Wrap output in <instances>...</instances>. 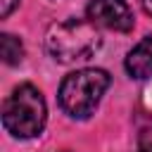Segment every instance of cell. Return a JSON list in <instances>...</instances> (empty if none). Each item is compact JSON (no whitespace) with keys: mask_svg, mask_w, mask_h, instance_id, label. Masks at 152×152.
Segmentation results:
<instances>
[{"mask_svg":"<svg viewBox=\"0 0 152 152\" xmlns=\"http://www.w3.org/2000/svg\"><path fill=\"white\" fill-rule=\"evenodd\" d=\"M102 45V36L90 19H64L45 31V50L59 64H74L93 57Z\"/></svg>","mask_w":152,"mask_h":152,"instance_id":"6da1fadb","label":"cell"},{"mask_svg":"<svg viewBox=\"0 0 152 152\" xmlns=\"http://www.w3.org/2000/svg\"><path fill=\"white\" fill-rule=\"evenodd\" d=\"M45 119H48V107L43 93L31 83L17 86L2 104V126L12 138L28 140L40 135L45 128Z\"/></svg>","mask_w":152,"mask_h":152,"instance_id":"7a4b0ae2","label":"cell"},{"mask_svg":"<svg viewBox=\"0 0 152 152\" xmlns=\"http://www.w3.org/2000/svg\"><path fill=\"white\" fill-rule=\"evenodd\" d=\"M109 81L112 78L104 69L88 66L71 71L69 76H64L59 86V95H57L59 107L71 119H88L97 109L102 95L107 93Z\"/></svg>","mask_w":152,"mask_h":152,"instance_id":"3957f363","label":"cell"},{"mask_svg":"<svg viewBox=\"0 0 152 152\" xmlns=\"http://www.w3.org/2000/svg\"><path fill=\"white\" fill-rule=\"evenodd\" d=\"M86 19H90L95 26L119 33H128L135 24L126 0H90L86 7Z\"/></svg>","mask_w":152,"mask_h":152,"instance_id":"277c9868","label":"cell"},{"mask_svg":"<svg viewBox=\"0 0 152 152\" xmlns=\"http://www.w3.org/2000/svg\"><path fill=\"white\" fill-rule=\"evenodd\" d=\"M124 66H126L128 76L135 81L152 78V36H145L140 43L133 45V50L126 55Z\"/></svg>","mask_w":152,"mask_h":152,"instance_id":"5b68a950","label":"cell"},{"mask_svg":"<svg viewBox=\"0 0 152 152\" xmlns=\"http://www.w3.org/2000/svg\"><path fill=\"white\" fill-rule=\"evenodd\" d=\"M0 55H2L5 64H10V66L19 64L24 59V45H21V40L17 36H12V33H2L0 36Z\"/></svg>","mask_w":152,"mask_h":152,"instance_id":"8992f818","label":"cell"},{"mask_svg":"<svg viewBox=\"0 0 152 152\" xmlns=\"http://www.w3.org/2000/svg\"><path fill=\"white\" fill-rule=\"evenodd\" d=\"M138 152H152V124L140 131V135H138Z\"/></svg>","mask_w":152,"mask_h":152,"instance_id":"52a82bcc","label":"cell"},{"mask_svg":"<svg viewBox=\"0 0 152 152\" xmlns=\"http://www.w3.org/2000/svg\"><path fill=\"white\" fill-rule=\"evenodd\" d=\"M17 5H19V0H0V17H2V19H7Z\"/></svg>","mask_w":152,"mask_h":152,"instance_id":"ba28073f","label":"cell"},{"mask_svg":"<svg viewBox=\"0 0 152 152\" xmlns=\"http://www.w3.org/2000/svg\"><path fill=\"white\" fill-rule=\"evenodd\" d=\"M140 5H142V10L152 17V0H140Z\"/></svg>","mask_w":152,"mask_h":152,"instance_id":"9c48e42d","label":"cell"},{"mask_svg":"<svg viewBox=\"0 0 152 152\" xmlns=\"http://www.w3.org/2000/svg\"><path fill=\"white\" fill-rule=\"evenodd\" d=\"M62 152H69V150H62Z\"/></svg>","mask_w":152,"mask_h":152,"instance_id":"30bf717a","label":"cell"}]
</instances>
